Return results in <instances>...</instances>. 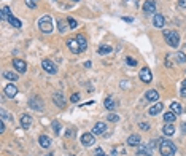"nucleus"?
Instances as JSON below:
<instances>
[{"label": "nucleus", "instance_id": "1", "mask_svg": "<svg viewBox=\"0 0 186 156\" xmlns=\"http://www.w3.org/2000/svg\"><path fill=\"white\" fill-rule=\"evenodd\" d=\"M159 151L162 156H174L177 153V147L172 140L162 138V140H159Z\"/></svg>", "mask_w": 186, "mask_h": 156}, {"label": "nucleus", "instance_id": "2", "mask_svg": "<svg viewBox=\"0 0 186 156\" xmlns=\"http://www.w3.org/2000/svg\"><path fill=\"white\" fill-rule=\"evenodd\" d=\"M164 40L169 46L172 48H177L180 45V35L175 32V30H164Z\"/></svg>", "mask_w": 186, "mask_h": 156}, {"label": "nucleus", "instance_id": "3", "mask_svg": "<svg viewBox=\"0 0 186 156\" xmlns=\"http://www.w3.org/2000/svg\"><path fill=\"white\" fill-rule=\"evenodd\" d=\"M38 27L43 33H51L53 32V18L49 14H45L38 21Z\"/></svg>", "mask_w": 186, "mask_h": 156}, {"label": "nucleus", "instance_id": "4", "mask_svg": "<svg viewBox=\"0 0 186 156\" xmlns=\"http://www.w3.org/2000/svg\"><path fill=\"white\" fill-rule=\"evenodd\" d=\"M42 67H43V70H45L46 73H49V75H54V73L57 72V68H56L54 62H53V61H49V59H43Z\"/></svg>", "mask_w": 186, "mask_h": 156}, {"label": "nucleus", "instance_id": "5", "mask_svg": "<svg viewBox=\"0 0 186 156\" xmlns=\"http://www.w3.org/2000/svg\"><path fill=\"white\" fill-rule=\"evenodd\" d=\"M81 143H83L84 147H92V145L95 143V137H94V134H92V132L83 134V135H81Z\"/></svg>", "mask_w": 186, "mask_h": 156}, {"label": "nucleus", "instance_id": "6", "mask_svg": "<svg viewBox=\"0 0 186 156\" xmlns=\"http://www.w3.org/2000/svg\"><path fill=\"white\" fill-rule=\"evenodd\" d=\"M67 46H69L70 51H72V53H75V54H80L81 53V46H80V42L76 38H69V40H67Z\"/></svg>", "mask_w": 186, "mask_h": 156}, {"label": "nucleus", "instance_id": "7", "mask_svg": "<svg viewBox=\"0 0 186 156\" xmlns=\"http://www.w3.org/2000/svg\"><path fill=\"white\" fill-rule=\"evenodd\" d=\"M140 80H142L143 83H149L151 80H153V75H151L149 67H142V70H140Z\"/></svg>", "mask_w": 186, "mask_h": 156}, {"label": "nucleus", "instance_id": "8", "mask_svg": "<svg viewBox=\"0 0 186 156\" xmlns=\"http://www.w3.org/2000/svg\"><path fill=\"white\" fill-rule=\"evenodd\" d=\"M105 131H107V124L104 123V121H99V123H95L94 128H92L94 135H102V134H105Z\"/></svg>", "mask_w": 186, "mask_h": 156}, {"label": "nucleus", "instance_id": "9", "mask_svg": "<svg viewBox=\"0 0 186 156\" xmlns=\"http://www.w3.org/2000/svg\"><path fill=\"white\" fill-rule=\"evenodd\" d=\"M13 67L16 68V72H19V73H24L27 70V64L21 59H13Z\"/></svg>", "mask_w": 186, "mask_h": 156}, {"label": "nucleus", "instance_id": "10", "mask_svg": "<svg viewBox=\"0 0 186 156\" xmlns=\"http://www.w3.org/2000/svg\"><path fill=\"white\" fill-rule=\"evenodd\" d=\"M29 107H30L32 110H38V112H42V110H43L42 99H38V97H32V99L29 100Z\"/></svg>", "mask_w": 186, "mask_h": 156}, {"label": "nucleus", "instance_id": "11", "mask_svg": "<svg viewBox=\"0 0 186 156\" xmlns=\"http://www.w3.org/2000/svg\"><path fill=\"white\" fill-rule=\"evenodd\" d=\"M143 11L146 14H151L156 11V2H153V0H146V2L143 3Z\"/></svg>", "mask_w": 186, "mask_h": 156}, {"label": "nucleus", "instance_id": "12", "mask_svg": "<svg viewBox=\"0 0 186 156\" xmlns=\"http://www.w3.org/2000/svg\"><path fill=\"white\" fill-rule=\"evenodd\" d=\"M53 102L56 103L57 107H64V105H65V99H64V96H62L61 91H56V93L53 94Z\"/></svg>", "mask_w": 186, "mask_h": 156}, {"label": "nucleus", "instance_id": "13", "mask_svg": "<svg viewBox=\"0 0 186 156\" xmlns=\"http://www.w3.org/2000/svg\"><path fill=\"white\" fill-rule=\"evenodd\" d=\"M30 124H32V116L27 115V113L21 115V128H22V129H29Z\"/></svg>", "mask_w": 186, "mask_h": 156}, {"label": "nucleus", "instance_id": "14", "mask_svg": "<svg viewBox=\"0 0 186 156\" xmlns=\"http://www.w3.org/2000/svg\"><path fill=\"white\" fill-rule=\"evenodd\" d=\"M145 97H146L149 102H158V99H159V93H158L156 89H148V91L145 93Z\"/></svg>", "mask_w": 186, "mask_h": 156}, {"label": "nucleus", "instance_id": "15", "mask_svg": "<svg viewBox=\"0 0 186 156\" xmlns=\"http://www.w3.org/2000/svg\"><path fill=\"white\" fill-rule=\"evenodd\" d=\"M127 145L129 147H139L140 145V135H137V134L129 135L127 137Z\"/></svg>", "mask_w": 186, "mask_h": 156}, {"label": "nucleus", "instance_id": "16", "mask_svg": "<svg viewBox=\"0 0 186 156\" xmlns=\"http://www.w3.org/2000/svg\"><path fill=\"white\" fill-rule=\"evenodd\" d=\"M137 154H143V156H151L153 154V150H151L149 147H148V143L146 145H139V150H137Z\"/></svg>", "mask_w": 186, "mask_h": 156}, {"label": "nucleus", "instance_id": "17", "mask_svg": "<svg viewBox=\"0 0 186 156\" xmlns=\"http://www.w3.org/2000/svg\"><path fill=\"white\" fill-rule=\"evenodd\" d=\"M10 16H11V10H10V7L3 5L2 10H0V19H2V21H8V19H10Z\"/></svg>", "mask_w": 186, "mask_h": 156}, {"label": "nucleus", "instance_id": "18", "mask_svg": "<svg viewBox=\"0 0 186 156\" xmlns=\"http://www.w3.org/2000/svg\"><path fill=\"white\" fill-rule=\"evenodd\" d=\"M38 143H40V147H42V148H49L53 142H51V138H49L48 135H40Z\"/></svg>", "mask_w": 186, "mask_h": 156}, {"label": "nucleus", "instance_id": "19", "mask_svg": "<svg viewBox=\"0 0 186 156\" xmlns=\"http://www.w3.org/2000/svg\"><path fill=\"white\" fill-rule=\"evenodd\" d=\"M16 94H18V88H16L14 84H8L7 88H5V96H7V97L11 99V97H14Z\"/></svg>", "mask_w": 186, "mask_h": 156}, {"label": "nucleus", "instance_id": "20", "mask_svg": "<svg viewBox=\"0 0 186 156\" xmlns=\"http://www.w3.org/2000/svg\"><path fill=\"white\" fill-rule=\"evenodd\" d=\"M162 108H164V103H154L153 107H149V110H148V113L151 115V116H154V115H158L159 112H162Z\"/></svg>", "mask_w": 186, "mask_h": 156}, {"label": "nucleus", "instance_id": "21", "mask_svg": "<svg viewBox=\"0 0 186 156\" xmlns=\"http://www.w3.org/2000/svg\"><path fill=\"white\" fill-rule=\"evenodd\" d=\"M153 24H154V27L162 29V27H164V16H162V14H154V18H153Z\"/></svg>", "mask_w": 186, "mask_h": 156}, {"label": "nucleus", "instance_id": "22", "mask_svg": "<svg viewBox=\"0 0 186 156\" xmlns=\"http://www.w3.org/2000/svg\"><path fill=\"white\" fill-rule=\"evenodd\" d=\"M162 132H164L165 135H174V134H175V126H174L172 123H165L164 128H162Z\"/></svg>", "mask_w": 186, "mask_h": 156}, {"label": "nucleus", "instance_id": "23", "mask_svg": "<svg viewBox=\"0 0 186 156\" xmlns=\"http://www.w3.org/2000/svg\"><path fill=\"white\" fill-rule=\"evenodd\" d=\"M170 110H172L175 115H180V113L183 112V107H181L180 102H172V103H170Z\"/></svg>", "mask_w": 186, "mask_h": 156}, {"label": "nucleus", "instance_id": "24", "mask_svg": "<svg viewBox=\"0 0 186 156\" xmlns=\"http://www.w3.org/2000/svg\"><path fill=\"white\" fill-rule=\"evenodd\" d=\"M177 119V115L174 112H167L164 113V123H174V121Z\"/></svg>", "mask_w": 186, "mask_h": 156}, {"label": "nucleus", "instance_id": "25", "mask_svg": "<svg viewBox=\"0 0 186 156\" xmlns=\"http://www.w3.org/2000/svg\"><path fill=\"white\" fill-rule=\"evenodd\" d=\"M8 23L13 26V27H16V29H21L22 27V23L18 19V18H14V16H10V19H8Z\"/></svg>", "mask_w": 186, "mask_h": 156}, {"label": "nucleus", "instance_id": "26", "mask_svg": "<svg viewBox=\"0 0 186 156\" xmlns=\"http://www.w3.org/2000/svg\"><path fill=\"white\" fill-rule=\"evenodd\" d=\"M111 51H113L111 46H108V45H102V46H99L97 53H99V54H110Z\"/></svg>", "mask_w": 186, "mask_h": 156}, {"label": "nucleus", "instance_id": "27", "mask_svg": "<svg viewBox=\"0 0 186 156\" xmlns=\"http://www.w3.org/2000/svg\"><path fill=\"white\" fill-rule=\"evenodd\" d=\"M104 107H105L107 110H113V108L116 107V103H115V100H113L111 97H107L105 102H104Z\"/></svg>", "mask_w": 186, "mask_h": 156}, {"label": "nucleus", "instance_id": "28", "mask_svg": "<svg viewBox=\"0 0 186 156\" xmlns=\"http://www.w3.org/2000/svg\"><path fill=\"white\" fill-rule=\"evenodd\" d=\"M76 40L80 42L81 51H84V49H86V48H88V40H86V38H84V35H78V37H76Z\"/></svg>", "mask_w": 186, "mask_h": 156}, {"label": "nucleus", "instance_id": "29", "mask_svg": "<svg viewBox=\"0 0 186 156\" xmlns=\"http://www.w3.org/2000/svg\"><path fill=\"white\" fill-rule=\"evenodd\" d=\"M3 77L8 81H16V80H18V75H16L14 72H3Z\"/></svg>", "mask_w": 186, "mask_h": 156}, {"label": "nucleus", "instance_id": "30", "mask_svg": "<svg viewBox=\"0 0 186 156\" xmlns=\"http://www.w3.org/2000/svg\"><path fill=\"white\" fill-rule=\"evenodd\" d=\"M51 128H53V131H54L56 135L61 134V123H59V121H53V123H51Z\"/></svg>", "mask_w": 186, "mask_h": 156}, {"label": "nucleus", "instance_id": "31", "mask_svg": "<svg viewBox=\"0 0 186 156\" xmlns=\"http://www.w3.org/2000/svg\"><path fill=\"white\" fill-rule=\"evenodd\" d=\"M177 62H180V64L186 62V53H184V51H180V53H177Z\"/></svg>", "mask_w": 186, "mask_h": 156}, {"label": "nucleus", "instance_id": "32", "mask_svg": "<svg viewBox=\"0 0 186 156\" xmlns=\"http://www.w3.org/2000/svg\"><path fill=\"white\" fill-rule=\"evenodd\" d=\"M107 119L111 121V123H116V121H120V116H118L116 113H110V115H107Z\"/></svg>", "mask_w": 186, "mask_h": 156}, {"label": "nucleus", "instance_id": "33", "mask_svg": "<svg viewBox=\"0 0 186 156\" xmlns=\"http://www.w3.org/2000/svg\"><path fill=\"white\" fill-rule=\"evenodd\" d=\"M0 115H2V119H11V121H13V116H11V115H8L5 108L0 110Z\"/></svg>", "mask_w": 186, "mask_h": 156}, {"label": "nucleus", "instance_id": "34", "mask_svg": "<svg viewBox=\"0 0 186 156\" xmlns=\"http://www.w3.org/2000/svg\"><path fill=\"white\" fill-rule=\"evenodd\" d=\"M57 29H59V32H61V33H62V32H65V29H67V27H65V23H64L62 19H59V21H57Z\"/></svg>", "mask_w": 186, "mask_h": 156}, {"label": "nucleus", "instance_id": "35", "mask_svg": "<svg viewBox=\"0 0 186 156\" xmlns=\"http://www.w3.org/2000/svg\"><path fill=\"white\" fill-rule=\"evenodd\" d=\"M26 5L29 7V8H37V2H35V0H26Z\"/></svg>", "mask_w": 186, "mask_h": 156}, {"label": "nucleus", "instance_id": "36", "mask_svg": "<svg viewBox=\"0 0 186 156\" xmlns=\"http://www.w3.org/2000/svg\"><path fill=\"white\" fill-rule=\"evenodd\" d=\"M67 23H69V26H70V29H75L78 24H76V21L73 19V18H67Z\"/></svg>", "mask_w": 186, "mask_h": 156}, {"label": "nucleus", "instance_id": "37", "mask_svg": "<svg viewBox=\"0 0 186 156\" xmlns=\"http://www.w3.org/2000/svg\"><path fill=\"white\" fill-rule=\"evenodd\" d=\"M156 145H158V140H149V142H148V147H149L151 150H154Z\"/></svg>", "mask_w": 186, "mask_h": 156}, {"label": "nucleus", "instance_id": "38", "mask_svg": "<svg viewBox=\"0 0 186 156\" xmlns=\"http://www.w3.org/2000/svg\"><path fill=\"white\" fill-rule=\"evenodd\" d=\"M70 100H72L73 103H75V102H78V100H80V94H78V93H76V94H72V97H70Z\"/></svg>", "mask_w": 186, "mask_h": 156}, {"label": "nucleus", "instance_id": "39", "mask_svg": "<svg viewBox=\"0 0 186 156\" xmlns=\"http://www.w3.org/2000/svg\"><path fill=\"white\" fill-rule=\"evenodd\" d=\"M139 128H140V129H143V131H148V129H149V124H148V123H140V124H139Z\"/></svg>", "mask_w": 186, "mask_h": 156}, {"label": "nucleus", "instance_id": "40", "mask_svg": "<svg viewBox=\"0 0 186 156\" xmlns=\"http://www.w3.org/2000/svg\"><path fill=\"white\" fill-rule=\"evenodd\" d=\"M75 134H76V129H69V131L65 132L67 137H72V135H75Z\"/></svg>", "mask_w": 186, "mask_h": 156}, {"label": "nucleus", "instance_id": "41", "mask_svg": "<svg viewBox=\"0 0 186 156\" xmlns=\"http://www.w3.org/2000/svg\"><path fill=\"white\" fill-rule=\"evenodd\" d=\"M126 62H127L129 65H132V67H134V65H137V62H135L132 58H126Z\"/></svg>", "mask_w": 186, "mask_h": 156}, {"label": "nucleus", "instance_id": "42", "mask_svg": "<svg viewBox=\"0 0 186 156\" xmlns=\"http://www.w3.org/2000/svg\"><path fill=\"white\" fill-rule=\"evenodd\" d=\"M180 96H181V97H186V86H181V89H180Z\"/></svg>", "mask_w": 186, "mask_h": 156}, {"label": "nucleus", "instance_id": "43", "mask_svg": "<svg viewBox=\"0 0 186 156\" xmlns=\"http://www.w3.org/2000/svg\"><path fill=\"white\" fill-rule=\"evenodd\" d=\"M178 7H181V8H186V0H178Z\"/></svg>", "mask_w": 186, "mask_h": 156}, {"label": "nucleus", "instance_id": "44", "mask_svg": "<svg viewBox=\"0 0 186 156\" xmlns=\"http://www.w3.org/2000/svg\"><path fill=\"white\" fill-rule=\"evenodd\" d=\"M0 132H5V123L2 121V124H0Z\"/></svg>", "mask_w": 186, "mask_h": 156}, {"label": "nucleus", "instance_id": "45", "mask_svg": "<svg viewBox=\"0 0 186 156\" xmlns=\"http://www.w3.org/2000/svg\"><path fill=\"white\" fill-rule=\"evenodd\" d=\"M123 21H126V23H132L134 19H132V18H126V16H124V18H123Z\"/></svg>", "mask_w": 186, "mask_h": 156}, {"label": "nucleus", "instance_id": "46", "mask_svg": "<svg viewBox=\"0 0 186 156\" xmlns=\"http://www.w3.org/2000/svg\"><path fill=\"white\" fill-rule=\"evenodd\" d=\"M181 131H183V132H186V123H183V124H181Z\"/></svg>", "mask_w": 186, "mask_h": 156}, {"label": "nucleus", "instance_id": "47", "mask_svg": "<svg viewBox=\"0 0 186 156\" xmlns=\"http://www.w3.org/2000/svg\"><path fill=\"white\" fill-rule=\"evenodd\" d=\"M84 67H88V68H89V67H91V62H89V61H86V62H84Z\"/></svg>", "mask_w": 186, "mask_h": 156}, {"label": "nucleus", "instance_id": "48", "mask_svg": "<svg viewBox=\"0 0 186 156\" xmlns=\"http://www.w3.org/2000/svg\"><path fill=\"white\" fill-rule=\"evenodd\" d=\"M110 156H116V150H115V148L111 150V153H110Z\"/></svg>", "mask_w": 186, "mask_h": 156}, {"label": "nucleus", "instance_id": "49", "mask_svg": "<svg viewBox=\"0 0 186 156\" xmlns=\"http://www.w3.org/2000/svg\"><path fill=\"white\" fill-rule=\"evenodd\" d=\"M45 156H54V154H45Z\"/></svg>", "mask_w": 186, "mask_h": 156}, {"label": "nucleus", "instance_id": "50", "mask_svg": "<svg viewBox=\"0 0 186 156\" xmlns=\"http://www.w3.org/2000/svg\"><path fill=\"white\" fill-rule=\"evenodd\" d=\"M73 2H80V0H73Z\"/></svg>", "mask_w": 186, "mask_h": 156}, {"label": "nucleus", "instance_id": "51", "mask_svg": "<svg viewBox=\"0 0 186 156\" xmlns=\"http://www.w3.org/2000/svg\"><path fill=\"white\" fill-rule=\"evenodd\" d=\"M100 156H105V154H100Z\"/></svg>", "mask_w": 186, "mask_h": 156}, {"label": "nucleus", "instance_id": "52", "mask_svg": "<svg viewBox=\"0 0 186 156\" xmlns=\"http://www.w3.org/2000/svg\"><path fill=\"white\" fill-rule=\"evenodd\" d=\"M35 2H37V0H35Z\"/></svg>", "mask_w": 186, "mask_h": 156}]
</instances>
